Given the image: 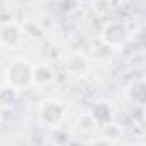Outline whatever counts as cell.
I'll return each instance as SVG.
<instances>
[{"label":"cell","mask_w":146,"mask_h":146,"mask_svg":"<svg viewBox=\"0 0 146 146\" xmlns=\"http://www.w3.org/2000/svg\"><path fill=\"white\" fill-rule=\"evenodd\" d=\"M125 38H127V29L122 24H117V23L107 26L105 31H103V40L112 46H117V45L124 43Z\"/></svg>","instance_id":"3957f363"},{"label":"cell","mask_w":146,"mask_h":146,"mask_svg":"<svg viewBox=\"0 0 146 146\" xmlns=\"http://www.w3.org/2000/svg\"><path fill=\"white\" fill-rule=\"evenodd\" d=\"M67 69L72 76H81L88 70V60L83 55H72L67 60Z\"/></svg>","instance_id":"277c9868"},{"label":"cell","mask_w":146,"mask_h":146,"mask_svg":"<svg viewBox=\"0 0 146 146\" xmlns=\"http://www.w3.org/2000/svg\"><path fill=\"white\" fill-rule=\"evenodd\" d=\"M64 107L58 103V102H45L41 107H40V119L43 120V124H46L48 127H57L62 119H64Z\"/></svg>","instance_id":"7a4b0ae2"},{"label":"cell","mask_w":146,"mask_h":146,"mask_svg":"<svg viewBox=\"0 0 146 146\" xmlns=\"http://www.w3.org/2000/svg\"><path fill=\"white\" fill-rule=\"evenodd\" d=\"M5 81H7V84H11V88L19 91V90L29 86L31 81H35V69L26 60L16 58L5 72Z\"/></svg>","instance_id":"6da1fadb"},{"label":"cell","mask_w":146,"mask_h":146,"mask_svg":"<svg viewBox=\"0 0 146 146\" xmlns=\"http://www.w3.org/2000/svg\"><path fill=\"white\" fill-rule=\"evenodd\" d=\"M19 40V28L16 24H4L2 26V43L5 46L16 45Z\"/></svg>","instance_id":"5b68a950"},{"label":"cell","mask_w":146,"mask_h":146,"mask_svg":"<svg viewBox=\"0 0 146 146\" xmlns=\"http://www.w3.org/2000/svg\"><path fill=\"white\" fill-rule=\"evenodd\" d=\"M91 115L95 117V120H96L98 124H105V122L112 120V108H110L108 103H98V105L93 108Z\"/></svg>","instance_id":"8992f818"}]
</instances>
